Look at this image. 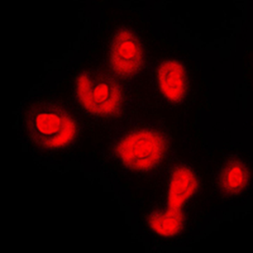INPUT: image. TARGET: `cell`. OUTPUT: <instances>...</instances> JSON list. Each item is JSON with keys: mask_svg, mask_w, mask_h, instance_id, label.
<instances>
[{"mask_svg": "<svg viewBox=\"0 0 253 253\" xmlns=\"http://www.w3.org/2000/svg\"><path fill=\"white\" fill-rule=\"evenodd\" d=\"M249 179V170L247 166L242 161L234 159L223 167L218 182L225 193L234 195L242 193L246 188Z\"/></svg>", "mask_w": 253, "mask_h": 253, "instance_id": "52a82bcc", "label": "cell"}, {"mask_svg": "<svg viewBox=\"0 0 253 253\" xmlns=\"http://www.w3.org/2000/svg\"><path fill=\"white\" fill-rule=\"evenodd\" d=\"M26 126L34 143L50 150L68 146L78 133L73 117L64 109L51 104H40L31 109Z\"/></svg>", "mask_w": 253, "mask_h": 253, "instance_id": "7a4b0ae2", "label": "cell"}, {"mask_svg": "<svg viewBox=\"0 0 253 253\" xmlns=\"http://www.w3.org/2000/svg\"><path fill=\"white\" fill-rule=\"evenodd\" d=\"M157 78L159 89L169 101L179 103L185 98L188 81L183 64L174 59H167L158 68Z\"/></svg>", "mask_w": 253, "mask_h": 253, "instance_id": "8992f818", "label": "cell"}, {"mask_svg": "<svg viewBox=\"0 0 253 253\" xmlns=\"http://www.w3.org/2000/svg\"><path fill=\"white\" fill-rule=\"evenodd\" d=\"M199 185V179L191 169L185 165L176 167L170 179L167 209L149 217L153 231L164 237L180 233L185 223L184 206L195 195Z\"/></svg>", "mask_w": 253, "mask_h": 253, "instance_id": "6da1fadb", "label": "cell"}, {"mask_svg": "<svg viewBox=\"0 0 253 253\" xmlns=\"http://www.w3.org/2000/svg\"><path fill=\"white\" fill-rule=\"evenodd\" d=\"M144 64L143 46L130 30L117 31L111 44L109 65L112 71L123 78L136 75Z\"/></svg>", "mask_w": 253, "mask_h": 253, "instance_id": "5b68a950", "label": "cell"}, {"mask_svg": "<svg viewBox=\"0 0 253 253\" xmlns=\"http://www.w3.org/2000/svg\"><path fill=\"white\" fill-rule=\"evenodd\" d=\"M76 90L79 102L92 115L113 117L121 111L123 92L112 78L102 75L81 73L76 80Z\"/></svg>", "mask_w": 253, "mask_h": 253, "instance_id": "277c9868", "label": "cell"}, {"mask_svg": "<svg viewBox=\"0 0 253 253\" xmlns=\"http://www.w3.org/2000/svg\"><path fill=\"white\" fill-rule=\"evenodd\" d=\"M167 151L165 137L154 129H142L125 135L117 143V155L129 169L148 171L157 167Z\"/></svg>", "mask_w": 253, "mask_h": 253, "instance_id": "3957f363", "label": "cell"}]
</instances>
